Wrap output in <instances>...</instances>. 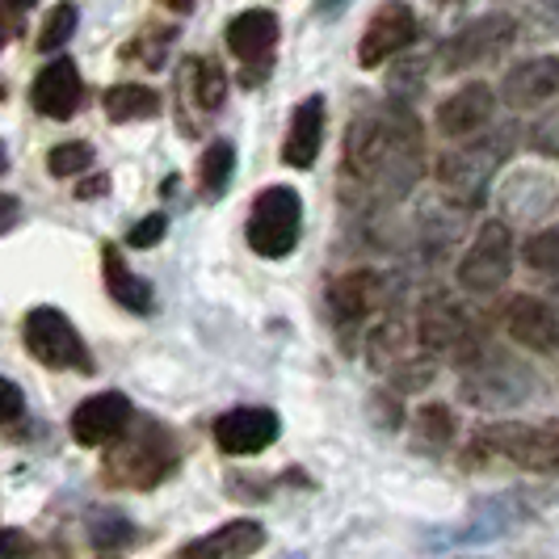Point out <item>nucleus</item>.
<instances>
[{
  "mask_svg": "<svg viewBox=\"0 0 559 559\" xmlns=\"http://www.w3.org/2000/svg\"><path fill=\"white\" fill-rule=\"evenodd\" d=\"M420 131L417 118L404 106L370 110L358 122H349L345 152H341V177L354 186H366L383 198H400L413 190L420 177Z\"/></svg>",
  "mask_w": 559,
  "mask_h": 559,
  "instance_id": "obj_1",
  "label": "nucleus"
},
{
  "mask_svg": "<svg viewBox=\"0 0 559 559\" xmlns=\"http://www.w3.org/2000/svg\"><path fill=\"white\" fill-rule=\"evenodd\" d=\"M181 472V442L156 417H135L102 463V484L118 492H147Z\"/></svg>",
  "mask_w": 559,
  "mask_h": 559,
  "instance_id": "obj_2",
  "label": "nucleus"
},
{
  "mask_svg": "<svg viewBox=\"0 0 559 559\" xmlns=\"http://www.w3.org/2000/svg\"><path fill=\"white\" fill-rule=\"evenodd\" d=\"M463 463L479 472L492 463H509L534 476H559V420L522 425V420H497L472 433L463 447Z\"/></svg>",
  "mask_w": 559,
  "mask_h": 559,
  "instance_id": "obj_3",
  "label": "nucleus"
},
{
  "mask_svg": "<svg viewBox=\"0 0 559 559\" xmlns=\"http://www.w3.org/2000/svg\"><path fill=\"white\" fill-rule=\"evenodd\" d=\"M543 492L531 488H509V492H492V497H479L463 522L447 526L442 534L429 538V547H484V543H497L509 531L526 526L534 513L543 509Z\"/></svg>",
  "mask_w": 559,
  "mask_h": 559,
  "instance_id": "obj_4",
  "label": "nucleus"
},
{
  "mask_svg": "<svg viewBox=\"0 0 559 559\" xmlns=\"http://www.w3.org/2000/svg\"><path fill=\"white\" fill-rule=\"evenodd\" d=\"M304 231V198L290 186H265L252 198L249 224H245V240L257 257L265 261H282L290 257Z\"/></svg>",
  "mask_w": 559,
  "mask_h": 559,
  "instance_id": "obj_5",
  "label": "nucleus"
},
{
  "mask_svg": "<svg viewBox=\"0 0 559 559\" xmlns=\"http://www.w3.org/2000/svg\"><path fill=\"white\" fill-rule=\"evenodd\" d=\"M513 147V135L509 131H492V135H479V140L463 143L459 152H450L438 160V181L442 190L454 194L463 206H479L488 198V186L497 177V168L504 165Z\"/></svg>",
  "mask_w": 559,
  "mask_h": 559,
  "instance_id": "obj_6",
  "label": "nucleus"
},
{
  "mask_svg": "<svg viewBox=\"0 0 559 559\" xmlns=\"http://www.w3.org/2000/svg\"><path fill=\"white\" fill-rule=\"evenodd\" d=\"M22 341H26L29 358L43 362L47 370H76V374H93L97 358L76 333V324L59 308H34L22 320Z\"/></svg>",
  "mask_w": 559,
  "mask_h": 559,
  "instance_id": "obj_7",
  "label": "nucleus"
},
{
  "mask_svg": "<svg viewBox=\"0 0 559 559\" xmlns=\"http://www.w3.org/2000/svg\"><path fill=\"white\" fill-rule=\"evenodd\" d=\"M513 265H518L513 227L504 224V219H488V224L476 231L472 249L463 252V261H459V286H463L467 295L488 299V295H497V290L509 286Z\"/></svg>",
  "mask_w": 559,
  "mask_h": 559,
  "instance_id": "obj_8",
  "label": "nucleus"
},
{
  "mask_svg": "<svg viewBox=\"0 0 559 559\" xmlns=\"http://www.w3.org/2000/svg\"><path fill=\"white\" fill-rule=\"evenodd\" d=\"M278 13L274 9H245L227 22V51L240 59V84L261 88L274 72V51H278Z\"/></svg>",
  "mask_w": 559,
  "mask_h": 559,
  "instance_id": "obj_9",
  "label": "nucleus"
},
{
  "mask_svg": "<svg viewBox=\"0 0 559 559\" xmlns=\"http://www.w3.org/2000/svg\"><path fill=\"white\" fill-rule=\"evenodd\" d=\"M383 304H388V278L379 270H345L324 290V308L341 333L366 324Z\"/></svg>",
  "mask_w": 559,
  "mask_h": 559,
  "instance_id": "obj_10",
  "label": "nucleus"
},
{
  "mask_svg": "<svg viewBox=\"0 0 559 559\" xmlns=\"http://www.w3.org/2000/svg\"><path fill=\"white\" fill-rule=\"evenodd\" d=\"M463 366H467L463 395L479 408H504V404L526 400V392H531V374L522 366H513L509 358H501V354H492V366H488L484 349H476Z\"/></svg>",
  "mask_w": 559,
  "mask_h": 559,
  "instance_id": "obj_11",
  "label": "nucleus"
},
{
  "mask_svg": "<svg viewBox=\"0 0 559 559\" xmlns=\"http://www.w3.org/2000/svg\"><path fill=\"white\" fill-rule=\"evenodd\" d=\"M417 345H425L429 354H454V358H463V362L479 349L472 320L463 316V308H454V304L442 299V295H433V299L420 304Z\"/></svg>",
  "mask_w": 559,
  "mask_h": 559,
  "instance_id": "obj_12",
  "label": "nucleus"
},
{
  "mask_svg": "<svg viewBox=\"0 0 559 559\" xmlns=\"http://www.w3.org/2000/svg\"><path fill=\"white\" fill-rule=\"evenodd\" d=\"M135 420V408L122 392H97L84 404H76V413L68 420L72 442L76 447H114Z\"/></svg>",
  "mask_w": 559,
  "mask_h": 559,
  "instance_id": "obj_13",
  "label": "nucleus"
},
{
  "mask_svg": "<svg viewBox=\"0 0 559 559\" xmlns=\"http://www.w3.org/2000/svg\"><path fill=\"white\" fill-rule=\"evenodd\" d=\"M417 38H420L417 13H413L408 4H383V9L370 17L362 43H358V63H362V68H383L388 59L404 56Z\"/></svg>",
  "mask_w": 559,
  "mask_h": 559,
  "instance_id": "obj_14",
  "label": "nucleus"
},
{
  "mask_svg": "<svg viewBox=\"0 0 559 559\" xmlns=\"http://www.w3.org/2000/svg\"><path fill=\"white\" fill-rule=\"evenodd\" d=\"M513 17L509 13H488V17H479L472 26L454 29V38H450L447 47H442V68L447 72H463V68H476L484 59L501 56L504 47L513 43Z\"/></svg>",
  "mask_w": 559,
  "mask_h": 559,
  "instance_id": "obj_15",
  "label": "nucleus"
},
{
  "mask_svg": "<svg viewBox=\"0 0 559 559\" xmlns=\"http://www.w3.org/2000/svg\"><path fill=\"white\" fill-rule=\"evenodd\" d=\"M282 420L274 408H231L215 420V447L231 459H252L278 442Z\"/></svg>",
  "mask_w": 559,
  "mask_h": 559,
  "instance_id": "obj_16",
  "label": "nucleus"
},
{
  "mask_svg": "<svg viewBox=\"0 0 559 559\" xmlns=\"http://www.w3.org/2000/svg\"><path fill=\"white\" fill-rule=\"evenodd\" d=\"M501 324L513 345H522L531 354H559V311L547 299H534V295L509 299Z\"/></svg>",
  "mask_w": 559,
  "mask_h": 559,
  "instance_id": "obj_17",
  "label": "nucleus"
},
{
  "mask_svg": "<svg viewBox=\"0 0 559 559\" xmlns=\"http://www.w3.org/2000/svg\"><path fill=\"white\" fill-rule=\"evenodd\" d=\"M492 118H497V88L488 81H467L463 88H454L433 114L438 131L450 140H472Z\"/></svg>",
  "mask_w": 559,
  "mask_h": 559,
  "instance_id": "obj_18",
  "label": "nucleus"
},
{
  "mask_svg": "<svg viewBox=\"0 0 559 559\" xmlns=\"http://www.w3.org/2000/svg\"><path fill=\"white\" fill-rule=\"evenodd\" d=\"M29 106L43 114V118H56L68 122L72 114L84 106V81L76 72V59L56 56L51 63H43V72L29 84Z\"/></svg>",
  "mask_w": 559,
  "mask_h": 559,
  "instance_id": "obj_19",
  "label": "nucleus"
},
{
  "mask_svg": "<svg viewBox=\"0 0 559 559\" xmlns=\"http://www.w3.org/2000/svg\"><path fill=\"white\" fill-rule=\"evenodd\" d=\"M551 97H559V56H531L504 72L501 102L509 110H534Z\"/></svg>",
  "mask_w": 559,
  "mask_h": 559,
  "instance_id": "obj_20",
  "label": "nucleus"
},
{
  "mask_svg": "<svg viewBox=\"0 0 559 559\" xmlns=\"http://www.w3.org/2000/svg\"><path fill=\"white\" fill-rule=\"evenodd\" d=\"M324 127H329V106L320 93L304 97L295 110H290V127H286V140H282V165L290 168H311L320 160V147H324Z\"/></svg>",
  "mask_w": 559,
  "mask_h": 559,
  "instance_id": "obj_21",
  "label": "nucleus"
},
{
  "mask_svg": "<svg viewBox=\"0 0 559 559\" xmlns=\"http://www.w3.org/2000/svg\"><path fill=\"white\" fill-rule=\"evenodd\" d=\"M261 547H265V526L252 518H236V522H224L219 531L186 543L177 559H252Z\"/></svg>",
  "mask_w": 559,
  "mask_h": 559,
  "instance_id": "obj_22",
  "label": "nucleus"
},
{
  "mask_svg": "<svg viewBox=\"0 0 559 559\" xmlns=\"http://www.w3.org/2000/svg\"><path fill=\"white\" fill-rule=\"evenodd\" d=\"M366 358H370L374 370H383L392 379L400 366H408L417 358V329H408L400 316L379 320L366 336Z\"/></svg>",
  "mask_w": 559,
  "mask_h": 559,
  "instance_id": "obj_23",
  "label": "nucleus"
},
{
  "mask_svg": "<svg viewBox=\"0 0 559 559\" xmlns=\"http://www.w3.org/2000/svg\"><path fill=\"white\" fill-rule=\"evenodd\" d=\"M181 97H186L202 118L219 114L227 102V72L215 59L190 56L181 63Z\"/></svg>",
  "mask_w": 559,
  "mask_h": 559,
  "instance_id": "obj_24",
  "label": "nucleus"
},
{
  "mask_svg": "<svg viewBox=\"0 0 559 559\" xmlns=\"http://www.w3.org/2000/svg\"><path fill=\"white\" fill-rule=\"evenodd\" d=\"M102 278H106V290H110V299L118 304V308L135 311V316H147V311L156 308V299H152V282L143 278V274H135L114 245L102 249Z\"/></svg>",
  "mask_w": 559,
  "mask_h": 559,
  "instance_id": "obj_25",
  "label": "nucleus"
},
{
  "mask_svg": "<svg viewBox=\"0 0 559 559\" xmlns=\"http://www.w3.org/2000/svg\"><path fill=\"white\" fill-rule=\"evenodd\" d=\"M106 118L110 122H143V118H156L160 114V93L147 88V84H114L106 93Z\"/></svg>",
  "mask_w": 559,
  "mask_h": 559,
  "instance_id": "obj_26",
  "label": "nucleus"
},
{
  "mask_svg": "<svg viewBox=\"0 0 559 559\" xmlns=\"http://www.w3.org/2000/svg\"><path fill=\"white\" fill-rule=\"evenodd\" d=\"M231 173H236V147L227 140H215L202 152V165H198V194H202V202H219L224 190L231 186Z\"/></svg>",
  "mask_w": 559,
  "mask_h": 559,
  "instance_id": "obj_27",
  "label": "nucleus"
},
{
  "mask_svg": "<svg viewBox=\"0 0 559 559\" xmlns=\"http://www.w3.org/2000/svg\"><path fill=\"white\" fill-rule=\"evenodd\" d=\"M413 433H417V442H425L429 450H447V447H454V438H459V417H454L450 404L429 400V404H420L417 413H413Z\"/></svg>",
  "mask_w": 559,
  "mask_h": 559,
  "instance_id": "obj_28",
  "label": "nucleus"
},
{
  "mask_svg": "<svg viewBox=\"0 0 559 559\" xmlns=\"http://www.w3.org/2000/svg\"><path fill=\"white\" fill-rule=\"evenodd\" d=\"M76 26H81L76 4H51L47 17H43V29H38V51H59V47H68Z\"/></svg>",
  "mask_w": 559,
  "mask_h": 559,
  "instance_id": "obj_29",
  "label": "nucleus"
},
{
  "mask_svg": "<svg viewBox=\"0 0 559 559\" xmlns=\"http://www.w3.org/2000/svg\"><path fill=\"white\" fill-rule=\"evenodd\" d=\"M88 538H93V547H131V543H140V531H135V522H127L122 513H97L93 522H88Z\"/></svg>",
  "mask_w": 559,
  "mask_h": 559,
  "instance_id": "obj_30",
  "label": "nucleus"
},
{
  "mask_svg": "<svg viewBox=\"0 0 559 559\" xmlns=\"http://www.w3.org/2000/svg\"><path fill=\"white\" fill-rule=\"evenodd\" d=\"M47 168H51V177H84V173L93 168V143H84V140L56 143V147L47 152Z\"/></svg>",
  "mask_w": 559,
  "mask_h": 559,
  "instance_id": "obj_31",
  "label": "nucleus"
},
{
  "mask_svg": "<svg viewBox=\"0 0 559 559\" xmlns=\"http://www.w3.org/2000/svg\"><path fill=\"white\" fill-rule=\"evenodd\" d=\"M156 26L140 29L127 47H122V59H140L143 68H165L168 59V43H173V29H160V34H152Z\"/></svg>",
  "mask_w": 559,
  "mask_h": 559,
  "instance_id": "obj_32",
  "label": "nucleus"
},
{
  "mask_svg": "<svg viewBox=\"0 0 559 559\" xmlns=\"http://www.w3.org/2000/svg\"><path fill=\"white\" fill-rule=\"evenodd\" d=\"M522 257H526L531 270L559 278V231H534L531 240L522 245Z\"/></svg>",
  "mask_w": 559,
  "mask_h": 559,
  "instance_id": "obj_33",
  "label": "nucleus"
},
{
  "mask_svg": "<svg viewBox=\"0 0 559 559\" xmlns=\"http://www.w3.org/2000/svg\"><path fill=\"white\" fill-rule=\"evenodd\" d=\"M165 231H168V215H147V219H140V224L127 231V245L131 249H156L160 240H165Z\"/></svg>",
  "mask_w": 559,
  "mask_h": 559,
  "instance_id": "obj_34",
  "label": "nucleus"
},
{
  "mask_svg": "<svg viewBox=\"0 0 559 559\" xmlns=\"http://www.w3.org/2000/svg\"><path fill=\"white\" fill-rule=\"evenodd\" d=\"M34 556H38V543L26 531H13V526L0 531V559H34Z\"/></svg>",
  "mask_w": 559,
  "mask_h": 559,
  "instance_id": "obj_35",
  "label": "nucleus"
},
{
  "mask_svg": "<svg viewBox=\"0 0 559 559\" xmlns=\"http://www.w3.org/2000/svg\"><path fill=\"white\" fill-rule=\"evenodd\" d=\"M22 408H26V395H22V388H17L13 379H0V425L17 420V417H22Z\"/></svg>",
  "mask_w": 559,
  "mask_h": 559,
  "instance_id": "obj_36",
  "label": "nucleus"
},
{
  "mask_svg": "<svg viewBox=\"0 0 559 559\" xmlns=\"http://www.w3.org/2000/svg\"><path fill=\"white\" fill-rule=\"evenodd\" d=\"M374 420H379L383 429H400V420H404V408H400V400H395L392 392L374 395Z\"/></svg>",
  "mask_w": 559,
  "mask_h": 559,
  "instance_id": "obj_37",
  "label": "nucleus"
},
{
  "mask_svg": "<svg viewBox=\"0 0 559 559\" xmlns=\"http://www.w3.org/2000/svg\"><path fill=\"white\" fill-rule=\"evenodd\" d=\"M110 190V173H88L84 181H76V198L81 202H93V198H102Z\"/></svg>",
  "mask_w": 559,
  "mask_h": 559,
  "instance_id": "obj_38",
  "label": "nucleus"
},
{
  "mask_svg": "<svg viewBox=\"0 0 559 559\" xmlns=\"http://www.w3.org/2000/svg\"><path fill=\"white\" fill-rule=\"evenodd\" d=\"M17 224H22V202L13 194H0V236H9Z\"/></svg>",
  "mask_w": 559,
  "mask_h": 559,
  "instance_id": "obj_39",
  "label": "nucleus"
},
{
  "mask_svg": "<svg viewBox=\"0 0 559 559\" xmlns=\"http://www.w3.org/2000/svg\"><path fill=\"white\" fill-rule=\"evenodd\" d=\"M9 4H0V51H4V43H9Z\"/></svg>",
  "mask_w": 559,
  "mask_h": 559,
  "instance_id": "obj_40",
  "label": "nucleus"
},
{
  "mask_svg": "<svg viewBox=\"0 0 559 559\" xmlns=\"http://www.w3.org/2000/svg\"><path fill=\"white\" fill-rule=\"evenodd\" d=\"M4 173H9V147L0 143V177H4Z\"/></svg>",
  "mask_w": 559,
  "mask_h": 559,
  "instance_id": "obj_41",
  "label": "nucleus"
},
{
  "mask_svg": "<svg viewBox=\"0 0 559 559\" xmlns=\"http://www.w3.org/2000/svg\"><path fill=\"white\" fill-rule=\"evenodd\" d=\"M0 531H4V526H0Z\"/></svg>",
  "mask_w": 559,
  "mask_h": 559,
  "instance_id": "obj_42",
  "label": "nucleus"
}]
</instances>
